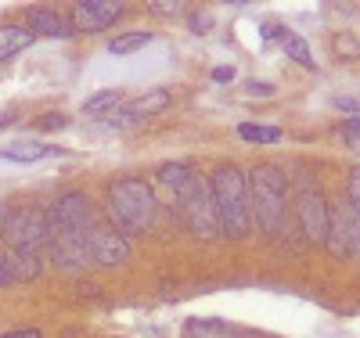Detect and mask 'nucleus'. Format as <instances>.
Returning a JSON list of instances; mask_svg holds the SVG:
<instances>
[{
    "label": "nucleus",
    "instance_id": "a211bd4d",
    "mask_svg": "<svg viewBox=\"0 0 360 338\" xmlns=\"http://www.w3.org/2000/svg\"><path fill=\"white\" fill-rule=\"evenodd\" d=\"M4 263H8L11 281H33V278H40V270H44L40 256H22V252H8Z\"/></svg>",
    "mask_w": 360,
    "mask_h": 338
},
{
    "label": "nucleus",
    "instance_id": "b1692460",
    "mask_svg": "<svg viewBox=\"0 0 360 338\" xmlns=\"http://www.w3.org/2000/svg\"><path fill=\"white\" fill-rule=\"evenodd\" d=\"M65 122H69V119H65L62 112H47V115L37 119V130H62Z\"/></svg>",
    "mask_w": 360,
    "mask_h": 338
},
{
    "label": "nucleus",
    "instance_id": "dca6fc26",
    "mask_svg": "<svg viewBox=\"0 0 360 338\" xmlns=\"http://www.w3.org/2000/svg\"><path fill=\"white\" fill-rule=\"evenodd\" d=\"M37 37L25 25H0V61H8L15 54H22Z\"/></svg>",
    "mask_w": 360,
    "mask_h": 338
},
{
    "label": "nucleus",
    "instance_id": "9b49d317",
    "mask_svg": "<svg viewBox=\"0 0 360 338\" xmlns=\"http://www.w3.org/2000/svg\"><path fill=\"white\" fill-rule=\"evenodd\" d=\"M51 263L65 273H79L90 256H86V234H51Z\"/></svg>",
    "mask_w": 360,
    "mask_h": 338
},
{
    "label": "nucleus",
    "instance_id": "4468645a",
    "mask_svg": "<svg viewBox=\"0 0 360 338\" xmlns=\"http://www.w3.org/2000/svg\"><path fill=\"white\" fill-rule=\"evenodd\" d=\"M184 327L191 338H256V331H238L224 320H205V317H191Z\"/></svg>",
    "mask_w": 360,
    "mask_h": 338
},
{
    "label": "nucleus",
    "instance_id": "a878e982",
    "mask_svg": "<svg viewBox=\"0 0 360 338\" xmlns=\"http://www.w3.org/2000/svg\"><path fill=\"white\" fill-rule=\"evenodd\" d=\"M213 83H234V69H231V65L213 69Z\"/></svg>",
    "mask_w": 360,
    "mask_h": 338
},
{
    "label": "nucleus",
    "instance_id": "6ab92c4d",
    "mask_svg": "<svg viewBox=\"0 0 360 338\" xmlns=\"http://www.w3.org/2000/svg\"><path fill=\"white\" fill-rule=\"evenodd\" d=\"M195 173H198V169H195L191 162H166V166L155 169V180L162 183L166 191H176V188H184Z\"/></svg>",
    "mask_w": 360,
    "mask_h": 338
},
{
    "label": "nucleus",
    "instance_id": "7ed1b4c3",
    "mask_svg": "<svg viewBox=\"0 0 360 338\" xmlns=\"http://www.w3.org/2000/svg\"><path fill=\"white\" fill-rule=\"evenodd\" d=\"M155 191L137 176H123L108 183V220L119 234H141L155 223Z\"/></svg>",
    "mask_w": 360,
    "mask_h": 338
},
{
    "label": "nucleus",
    "instance_id": "412c9836",
    "mask_svg": "<svg viewBox=\"0 0 360 338\" xmlns=\"http://www.w3.org/2000/svg\"><path fill=\"white\" fill-rule=\"evenodd\" d=\"M148 44H152V33H123V37L108 40V54H134Z\"/></svg>",
    "mask_w": 360,
    "mask_h": 338
},
{
    "label": "nucleus",
    "instance_id": "2eb2a0df",
    "mask_svg": "<svg viewBox=\"0 0 360 338\" xmlns=\"http://www.w3.org/2000/svg\"><path fill=\"white\" fill-rule=\"evenodd\" d=\"M274 37L281 40V51L295 61V65H303V69H310V72L317 69V61H314V54H310V44L299 37V33H292V29L281 25V29H274Z\"/></svg>",
    "mask_w": 360,
    "mask_h": 338
},
{
    "label": "nucleus",
    "instance_id": "aec40b11",
    "mask_svg": "<svg viewBox=\"0 0 360 338\" xmlns=\"http://www.w3.org/2000/svg\"><path fill=\"white\" fill-rule=\"evenodd\" d=\"M238 137L252 141V144H278L281 141V126H266V122H242Z\"/></svg>",
    "mask_w": 360,
    "mask_h": 338
},
{
    "label": "nucleus",
    "instance_id": "c85d7f7f",
    "mask_svg": "<svg viewBox=\"0 0 360 338\" xmlns=\"http://www.w3.org/2000/svg\"><path fill=\"white\" fill-rule=\"evenodd\" d=\"M249 94H259V98H266V94H274V86H266V83H249Z\"/></svg>",
    "mask_w": 360,
    "mask_h": 338
},
{
    "label": "nucleus",
    "instance_id": "1a4fd4ad",
    "mask_svg": "<svg viewBox=\"0 0 360 338\" xmlns=\"http://www.w3.org/2000/svg\"><path fill=\"white\" fill-rule=\"evenodd\" d=\"M123 11L119 0H79L72 8V33H101L123 18Z\"/></svg>",
    "mask_w": 360,
    "mask_h": 338
},
{
    "label": "nucleus",
    "instance_id": "4be33fe9",
    "mask_svg": "<svg viewBox=\"0 0 360 338\" xmlns=\"http://www.w3.org/2000/svg\"><path fill=\"white\" fill-rule=\"evenodd\" d=\"M349 209L360 216V166L349 169Z\"/></svg>",
    "mask_w": 360,
    "mask_h": 338
},
{
    "label": "nucleus",
    "instance_id": "7c9ffc66",
    "mask_svg": "<svg viewBox=\"0 0 360 338\" xmlns=\"http://www.w3.org/2000/svg\"><path fill=\"white\" fill-rule=\"evenodd\" d=\"M191 29H198V33H205V29H209V18H205V15L191 18Z\"/></svg>",
    "mask_w": 360,
    "mask_h": 338
},
{
    "label": "nucleus",
    "instance_id": "c756f323",
    "mask_svg": "<svg viewBox=\"0 0 360 338\" xmlns=\"http://www.w3.org/2000/svg\"><path fill=\"white\" fill-rule=\"evenodd\" d=\"M76 292H79V295H86V299H98V295H101V292H98V285H86V281H83Z\"/></svg>",
    "mask_w": 360,
    "mask_h": 338
},
{
    "label": "nucleus",
    "instance_id": "f8f14e48",
    "mask_svg": "<svg viewBox=\"0 0 360 338\" xmlns=\"http://www.w3.org/2000/svg\"><path fill=\"white\" fill-rule=\"evenodd\" d=\"M25 29L33 37H54V40L72 37V25H65L54 8H29L25 11Z\"/></svg>",
    "mask_w": 360,
    "mask_h": 338
},
{
    "label": "nucleus",
    "instance_id": "f3484780",
    "mask_svg": "<svg viewBox=\"0 0 360 338\" xmlns=\"http://www.w3.org/2000/svg\"><path fill=\"white\" fill-rule=\"evenodd\" d=\"M119 108H123V94L119 90H98L90 101H83V115H90V119H108Z\"/></svg>",
    "mask_w": 360,
    "mask_h": 338
},
{
    "label": "nucleus",
    "instance_id": "0eeeda50",
    "mask_svg": "<svg viewBox=\"0 0 360 338\" xmlns=\"http://www.w3.org/2000/svg\"><path fill=\"white\" fill-rule=\"evenodd\" d=\"M324 245L335 256H360V216L349 205H335L328 212V238Z\"/></svg>",
    "mask_w": 360,
    "mask_h": 338
},
{
    "label": "nucleus",
    "instance_id": "39448f33",
    "mask_svg": "<svg viewBox=\"0 0 360 338\" xmlns=\"http://www.w3.org/2000/svg\"><path fill=\"white\" fill-rule=\"evenodd\" d=\"M4 241L11 245V252L22 256H40V249L51 245V223L44 212H11L4 220Z\"/></svg>",
    "mask_w": 360,
    "mask_h": 338
},
{
    "label": "nucleus",
    "instance_id": "9d476101",
    "mask_svg": "<svg viewBox=\"0 0 360 338\" xmlns=\"http://www.w3.org/2000/svg\"><path fill=\"white\" fill-rule=\"evenodd\" d=\"M295 209H299V223H303L307 238L314 245H324V238H328V212H332V205L324 202V195L314 191V188H307L303 195H299Z\"/></svg>",
    "mask_w": 360,
    "mask_h": 338
},
{
    "label": "nucleus",
    "instance_id": "f257e3e1",
    "mask_svg": "<svg viewBox=\"0 0 360 338\" xmlns=\"http://www.w3.org/2000/svg\"><path fill=\"white\" fill-rule=\"evenodd\" d=\"M213 191V205H217V220H220V234H227L231 241H242L252 230V205H249V180L234 162H224L213 169L209 180Z\"/></svg>",
    "mask_w": 360,
    "mask_h": 338
},
{
    "label": "nucleus",
    "instance_id": "cd10ccee",
    "mask_svg": "<svg viewBox=\"0 0 360 338\" xmlns=\"http://www.w3.org/2000/svg\"><path fill=\"white\" fill-rule=\"evenodd\" d=\"M148 8H152V11H159V15H166V11H180V4H176V0H166V4H162V0H155V4H148Z\"/></svg>",
    "mask_w": 360,
    "mask_h": 338
},
{
    "label": "nucleus",
    "instance_id": "5701e85b",
    "mask_svg": "<svg viewBox=\"0 0 360 338\" xmlns=\"http://www.w3.org/2000/svg\"><path fill=\"white\" fill-rule=\"evenodd\" d=\"M342 141L349 144V148H356L360 151V119H349V122H342Z\"/></svg>",
    "mask_w": 360,
    "mask_h": 338
},
{
    "label": "nucleus",
    "instance_id": "ddd939ff",
    "mask_svg": "<svg viewBox=\"0 0 360 338\" xmlns=\"http://www.w3.org/2000/svg\"><path fill=\"white\" fill-rule=\"evenodd\" d=\"M51 155H58V151L47 148V144H40V141H11V144L0 148V159H4V162H22V166L51 159Z\"/></svg>",
    "mask_w": 360,
    "mask_h": 338
},
{
    "label": "nucleus",
    "instance_id": "20e7f679",
    "mask_svg": "<svg viewBox=\"0 0 360 338\" xmlns=\"http://www.w3.org/2000/svg\"><path fill=\"white\" fill-rule=\"evenodd\" d=\"M169 202L173 209L180 212V220L191 227V234L213 241L220 238V220H217V205H213V191H209V183H202V176L195 173L184 188L169 191Z\"/></svg>",
    "mask_w": 360,
    "mask_h": 338
},
{
    "label": "nucleus",
    "instance_id": "393cba45",
    "mask_svg": "<svg viewBox=\"0 0 360 338\" xmlns=\"http://www.w3.org/2000/svg\"><path fill=\"white\" fill-rule=\"evenodd\" d=\"M0 338H44V334H40V327H15V331L0 334Z\"/></svg>",
    "mask_w": 360,
    "mask_h": 338
},
{
    "label": "nucleus",
    "instance_id": "6e6552de",
    "mask_svg": "<svg viewBox=\"0 0 360 338\" xmlns=\"http://www.w3.org/2000/svg\"><path fill=\"white\" fill-rule=\"evenodd\" d=\"M86 256L94 266H119L130 259V241L119 234L115 227H101L94 223L86 234Z\"/></svg>",
    "mask_w": 360,
    "mask_h": 338
},
{
    "label": "nucleus",
    "instance_id": "bb28decb",
    "mask_svg": "<svg viewBox=\"0 0 360 338\" xmlns=\"http://www.w3.org/2000/svg\"><path fill=\"white\" fill-rule=\"evenodd\" d=\"M335 108H342V112H349V115H360V101H356V98H339Z\"/></svg>",
    "mask_w": 360,
    "mask_h": 338
},
{
    "label": "nucleus",
    "instance_id": "f03ea898",
    "mask_svg": "<svg viewBox=\"0 0 360 338\" xmlns=\"http://www.w3.org/2000/svg\"><path fill=\"white\" fill-rule=\"evenodd\" d=\"M249 180V205H252V220L259 223V230L266 238H281L285 220H288V176L281 173V166L259 162L252 166Z\"/></svg>",
    "mask_w": 360,
    "mask_h": 338
},
{
    "label": "nucleus",
    "instance_id": "423d86ee",
    "mask_svg": "<svg viewBox=\"0 0 360 338\" xmlns=\"http://www.w3.org/2000/svg\"><path fill=\"white\" fill-rule=\"evenodd\" d=\"M47 223H51V234H90V227H94V212H90L86 195L65 191L51 205Z\"/></svg>",
    "mask_w": 360,
    "mask_h": 338
}]
</instances>
